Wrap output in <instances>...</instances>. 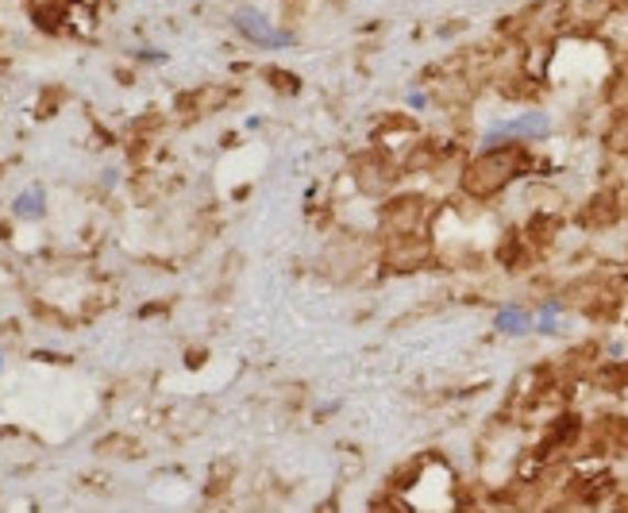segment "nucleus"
Masks as SVG:
<instances>
[{"mask_svg":"<svg viewBox=\"0 0 628 513\" xmlns=\"http://www.w3.org/2000/svg\"><path fill=\"white\" fill-rule=\"evenodd\" d=\"M497 328H502V332H513V336H520V332L532 328V316H528L525 309H502V313H497Z\"/></svg>","mask_w":628,"mask_h":513,"instance_id":"nucleus-1","label":"nucleus"},{"mask_svg":"<svg viewBox=\"0 0 628 513\" xmlns=\"http://www.w3.org/2000/svg\"><path fill=\"white\" fill-rule=\"evenodd\" d=\"M40 193H27V201H20V213H40Z\"/></svg>","mask_w":628,"mask_h":513,"instance_id":"nucleus-2","label":"nucleus"}]
</instances>
